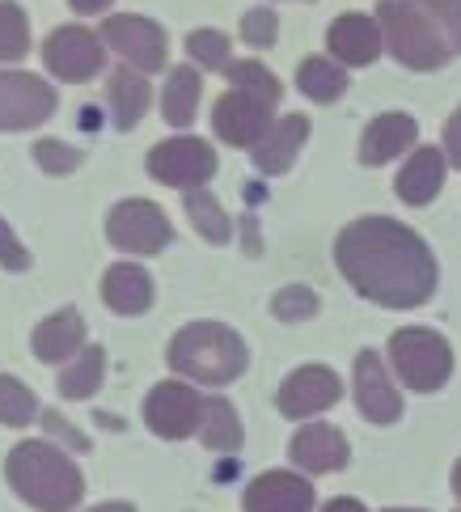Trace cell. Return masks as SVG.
Listing matches in <instances>:
<instances>
[{"label": "cell", "instance_id": "obj_1", "mask_svg": "<svg viewBox=\"0 0 461 512\" xmlns=\"http://www.w3.org/2000/svg\"><path fill=\"white\" fill-rule=\"evenodd\" d=\"M335 263L360 297L385 309H415L436 292L428 242L390 216H364L347 225L335 242Z\"/></svg>", "mask_w": 461, "mask_h": 512}, {"label": "cell", "instance_id": "obj_2", "mask_svg": "<svg viewBox=\"0 0 461 512\" xmlns=\"http://www.w3.org/2000/svg\"><path fill=\"white\" fill-rule=\"evenodd\" d=\"M5 474H9L17 496L34 508H43V512H68L85 496L81 470L72 466L60 449H51L47 441H22L9 453Z\"/></svg>", "mask_w": 461, "mask_h": 512}, {"label": "cell", "instance_id": "obj_3", "mask_svg": "<svg viewBox=\"0 0 461 512\" xmlns=\"http://www.w3.org/2000/svg\"><path fill=\"white\" fill-rule=\"evenodd\" d=\"M170 369L191 377V381H204V386H229L246 373V343L237 331L220 322H191L182 326L170 343Z\"/></svg>", "mask_w": 461, "mask_h": 512}, {"label": "cell", "instance_id": "obj_4", "mask_svg": "<svg viewBox=\"0 0 461 512\" xmlns=\"http://www.w3.org/2000/svg\"><path fill=\"white\" fill-rule=\"evenodd\" d=\"M377 22L385 34V47L415 72H432L453 56L445 34L436 30V22L419 0H377Z\"/></svg>", "mask_w": 461, "mask_h": 512}, {"label": "cell", "instance_id": "obj_5", "mask_svg": "<svg viewBox=\"0 0 461 512\" xmlns=\"http://www.w3.org/2000/svg\"><path fill=\"white\" fill-rule=\"evenodd\" d=\"M390 360L415 394H436L453 373V352L428 326H407L390 339Z\"/></svg>", "mask_w": 461, "mask_h": 512}, {"label": "cell", "instance_id": "obj_6", "mask_svg": "<svg viewBox=\"0 0 461 512\" xmlns=\"http://www.w3.org/2000/svg\"><path fill=\"white\" fill-rule=\"evenodd\" d=\"M271 98L267 94H254V89H242V85H233L229 94H220L216 106H212V127H216V136L233 144V149H254L258 140H263L271 132Z\"/></svg>", "mask_w": 461, "mask_h": 512}, {"label": "cell", "instance_id": "obj_7", "mask_svg": "<svg viewBox=\"0 0 461 512\" xmlns=\"http://www.w3.org/2000/svg\"><path fill=\"white\" fill-rule=\"evenodd\" d=\"M149 170L161 187H178V191H199L204 182L216 174V153L212 144L195 140V136H178L165 140L149 153Z\"/></svg>", "mask_w": 461, "mask_h": 512}, {"label": "cell", "instance_id": "obj_8", "mask_svg": "<svg viewBox=\"0 0 461 512\" xmlns=\"http://www.w3.org/2000/svg\"><path fill=\"white\" fill-rule=\"evenodd\" d=\"M106 237L127 254H157L170 246V221L153 199H123L106 216Z\"/></svg>", "mask_w": 461, "mask_h": 512}, {"label": "cell", "instance_id": "obj_9", "mask_svg": "<svg viewBox=\"0 0 461 512\" xmlns=\"http://www.w3.org/2000/svg\"><path fill=\"white\" fill-rule=\"evenodd\" d=\"M55 115V89L30 72H0V132H26Z\"/></svg>", "mask_w": 461, "mask_h": 512}, {"label": "cell", "instance_id": "obj_10", "mask_svg": "<svg viewBox=\"0 0 461 512\" xmlns=\"http://www.w3.org/2000/svg\"><path fill=\"white\" fill-rule=\"evenodd\" d=\"M43 60L60 81L85 85V81H94L102 68V39L85 26H60L43 43Z\"/></svg>", "mask_w": 461, "mask_h": 512}, {"label": "cell", "instance_id": "obj_11", "mask_svg": "<svg viewBox=\"0 0 461 512\" xmlns=\"http://www.w3.org/2000/svg\"><path fill=\"white\" fill-rule=\"evenodd\" d=\"M144 419L165 441H182V436H191L204 424V398L191 386H182V381H161L149 394V402H144Z\"/></svg>", "mask_w": 461, "mask_h": 512}, {"label": "cell", "instance_id": "obj_12", "mask_svg": "<svg viewBox=\"0 0 461 512\" xmlns=\"http://www.w3.org/2000/svg\"><path fill=\"white\" fill-rule=\"evenodd\" d=\"M102 39L115 47L132 68H140V72L165 68V30L157 22H149V17H132V13L106 17Z\"/></svg>", "mask_w": 461, "mask_h": 512}, {"label": "cell", "instance_id": "obj_13", "mask_svg": "<svg viewBox=\"0 0 461 512\" xmlns=\"http://www.w3.org/2000/svg\"><path fill=\"white\" fill-rule=\"evenodd\" d=\"M339 394H343V381L330 373L326 364H301V369L284 381L280 411L288 419H309V415H318L326 407H335Z\"/></svg>", "mask_w": 461, "mask_h": 512}, {"label": "cell", "instance_id": "obj_14", "mask_svg": "<svg viewBox=\"0 0 461 512\" xmlns=\"http://www.w3.org/2000/svg\"><path fill=\"white\" fill-rule=\"evenodd\" d=\"M356 407L368 424H398L402 415V398L377 352H360L356 360Z\"/></svg>", "mask_w": 461, "mask_h": 512}, {"label": "cell", "instance_id": "obj_15", "mask_svg": "<svg viewBox=\"0 0 461 512\" xmlns=\"http://www.w3.org/2000/svg\"><path fill=\"white\" fill-rule=\"evenodd\" d=\"M246 512H313V483L301 474L267 470L246 487Z\"/></svg>", "mask_w": 461, "mask_h": 512}, {"label": "cell", "instance_id": "obj_16", "mask_svg": "<svg viewBox=\"0 0 461 512\" xmlns=\"http://www.w3.org/2000/svg\"><path fill=\"white\" fill-rule=\"evenodd\" d=\"M326 43H330V56H335L339 64L360 68V64H373L381 56L385 34H381V22H373V17L343 13V17H335V26H330Z\"/></svg>", "mask_w": 461, "mask_h": 512}, {"label": "cell", "instance_id": "obj_17", "mask_svg": "<svg viewBox=\"0 0 461 512\" xmlns=\"http://www.w3.org/2000/svg\"><path fill=\"white\" fill-rule=\"evenodd\" d=\"M292 462L309 474H330L347 466V441L339 428L330 424H305L292 436Z\"/></svg>", "mask_w": 461, "mask_h": 512}, {"label": "cell", "instance_id": "obj_18", "mask_svg": "<svg viewBox=\"0 0 461 512\" xmlns=\"http://www.w3.org/2000/svg\"><path fill=\"white\" fill-rule=\"evenodd\" d=\"M415 136L419 127L411 115H381L364 127L360 136V161L364 166H385V161H394L398 153L415 149Z\"/></svg>", "mask_w": 461, "mask_h": 512}, {"label": "cell", "instance_id": "obj_19", "mask_svg": "<svg viewBox=\"0 0 461 512\" xmlns=\"http://www.w3.org/2000/svg\"><path fill=\"white\" fill-rule=\"evenodd\" d=\"M305 136H309V123L305 115H284L271 123V132L254 144V166L263 174H284L297 153L305 149Z\"/></svg>", "mask_w": 461, "mask_h": 512}, {"label": "cell", "instance_id": "obj_20", "mask_svg": "<svg viewBox=\"0 0 461 512\" xmlns=\"http://www.w3.org/2000/svg\"><path fill=\"white\" fill-rule=\"evenodd\" d=\"M102 301L115 309L123 318H136L153 305V280L149 271L136 267V263H115L102 276Z\"/></svg>", "mask_w": 461, "mask_h": 512}, {"label": "cell", "instance_id": "obj_21", "mask_svg": "<svg viewBox=\"0 0 461 512\" xmlns=\"http://www.w3.org/2000/svg\"><path fill=\"white\" fill-rule=\"evenodd\" d=\"M34 356L43 364H60V360H72L85 352V318L77 309H64V314H55L47 322L34 326Z\"/></svg>", "mask_w": 461, "mask_h": 512}, {"label": "cell", "instance_id": "obj_22", "mask_svg": "<svg viewBox=\"0 0 461 512\" xmlns=\"http://www.w3.org/2000/svg\"><path fill=\"white\" fill-rule=\"evenodd\" d=\"M398 195L407 199V204H432V199L440 195V187H445V157H440V149H415L411 161L398 170Z\"/></svg>", "mask_w": 461, "mask_h": 512}, {"label": "cell", "instance_id": "obj_23", "mask_svg": "<svg viewBox=\"0 0 461 512\" xmlns=\"http://www.w3.org/2000/svg\"><path fill=\"white\" fill-rule=\"evenodd\" d=\"M106 98H110V115H115L119 127H136L149 111V72L140 68H115L110 72V85H106Z\"/></svg>", "mask_w": 461, "mask_h": 512}, {"label": "cell", "instance_id": "obj_24", "mask_svg": "<svg viewBox=\"0 0 461 512\" xmlns=\"http://www.w3.org/2000/svg\"><path fill=\"white\" fill-rule=\"evenodd\" d=\"M199 111V72L195 68H178L170 72L165 81V94H161V115L170 127H191Z\"/></svg>", "mask_w": 461, "mask_h": 512}, {"label": "cell", "instance_id": "obj_25", "mask_svg": "<svg viewBox=\"0 0 461 512\" xmlns=\"http://www.w3.org/2000/svg\"><path fill=\"white\" fill-rule=\"evenodd\" d=\"M297 85H301V94L313 98V102H339L347 94V72L335 60L309 56L297 68Z\"/></svg>", "mask_w": 461, "mask_h": 512}, {"label": "cell", "instance_id": "obj_26", "mask_svg": "<svg viewBox=\"0 0 461 512\" xmlns=\"http://www.w3.org/2000/svg\"><path fill=\"white\" fill-rule=\"evenodd\" d=\"M237 441H242V424H237L233 402L208 398V402H204V445H208L212 453H233Z\"/></svg>", "mask_w": 461, "mask_h": 512}, {"label": "cell", "instance_id": "obj_27", "mask_svg": "<svg viewBox=\"0 0 461 512\" xmlns=\"http://www.w3.org/2000/svg\"><path fill=\"white\" fill-rule=\"evenodd\" d=\"M102 369H106V352H102V347H85V352L60 373V394L64 398H89V394H98Z\"/></svg>", "mask_w": 461, "mask_h": 512}, {"label": "cell", "instance_id": "obj_28", "mask_svg": "<svg viewBox=\"0 0 461 512\" xmlns=\"http://www.w3.org/2000/svg\"><path fill=\"white\" fill-rule=\"evenodd\" d=\"M187 216H191V225L199 229V237H208L212 246L229 242V216L208 191H191L187 195Z\"/></svg>", "mask_w": 461, "mask_h": 512}, {"label": "cell", "instance_id": "obj_29", "mask_svg": "<svg viewBox=\"0 0 461 512\" xmlns=\"http://www.w3.org/2000/svg\"><path fill=\"white\" fill-rule=\"evenodd\" d=\"M39 415V398H34L17 377H0V424L26 428Z\"/></svg>", "mask_w": 461, "mask_h": 512}, {"label": "cell", "instance_id": "obj_30", "mask_svg": "<svg viewBox=\"0 0 461 512\" xmlns=\"http://www.w3.org/2000/svg\"><path fill=\"white\" fill-rule=\"evenodd\" d=\"M30 51V22L26 13L9 5V0H0V60L17 64Z\"/></svg>", "mask_w": 461, "mask_h": 512}, {"label": "cell", "instance_id": "obj_31", "mask_svg": "<svg viewBox=\"0 0 461 512\" xmlns=\"http://www.w3.org/2000/svg\"><path fill=\"white\" fill-rule=\"evenodd\" d=\"M225 77H229L233 85H242V89H254V94H267L271 102H280V94H284V85L275 81L263 64H254V60H229Z\"/></svg>", "mask_w": 461, "mask_h": 512}, {"label": "cell", "instance_id": "obj_32", "mask_svg": "<svg viewBox=\"0 0 461 512\" xmlns=\"http://www.w3.org/2000/svg\"><path fill=\"white\" fill-rule=\"evenodd\" d=\"M187 51H191V60H199L212 72L229 68V34H220V30H195L187 39Z\"/></svg>", "mask_w": 461, "mask_h": 512}, {"label": "cell", "instance_id": "obj_33", "mask_svg": "<svg viewBox=\"0 0 461 512\" xmlns=\"http://www.w3.org/2000/svg\"><path fill=\"white\" fill-rule=\"evenodd\" d=\"M271 314L280 318V322H305V318L318 314V292H309V288H284V292H275Z\"/></svg>", "mask_w": 461, "mask_h": 512}, {"label": "cell", "instance_id": "obj_34", "mask_svg": "<svg viewBox=\"0 0 461 512\" xmlns=\"http://www.w3.org/2000/svg\"><path fill=\"white\" fill-rule=\"evenodd\" d=\"M428 17L436 22V30L445 34V43L453 56H461V0H419Z\"/></svg>", "mask_w": 461, "mask_h": 512}, {"label": "cell", "instance_id": "obj_35", "mask_svg": "<svg viewBox=\"0 0 461 512\" xmlns=\"http://www.w3.org/2000/svg\"><path fill=\"white\" fill-rule=\"evenodd\" d=\"M34 161H39L47 174H72L85 161V153L68 149V144H60V140H39L34 144Z\"/></svg>", "mask_w": 461, "mask_h": 512}, {"label": "cell", "instance_id": "obj_36", "mask_svg": "<svg viewBox=\"0 0 461 512\" xmlns=\"http://www.w3.org/2000/svg\"><path fill=\"white\" fill-rule=\"evenodd\" d=\"M242 39L254 47H271L275 43V13L271 9H250L242 17Z\"/></svg>", "mask_w": 461, "mask_h": 512}, {"label": "cell", "instance_id": "obj_37", "mask_svg": "<svg viewBox=\"0 0 461 512\" xmlns=\"http://www.w3.org/2000/svg\"><path fill=\"white\" fill-rule=\"evenodd\" d=\"M0 267L5 271H26L30 267V254H26V246L17 242V233L0 221Z\"/></svg>", "mask_w": 461, "mask_h": 512}, {"label": "cell", "instance_id": "obj_38", "mask_svg": "<svg viewBox=\"0 0 461 512\" xmlns=\"http://www.w3.org/2000/svg\"><path fill=\"white\" fill-rule=\"evenodd\" d=\"M445 149H449L453 170H461V111H453L445 123Z\"/></svg>", "mask_w": 461, "mask_h": 512}, {"label": "cell", "instance_id": "obj_39", "mask_svg": "<svg viewBox=\"0 0 461 512\" xmlns=\"http://www.w3.org/2000/svg\"><path fill=\"white\" fill-rule=\"evenodd\" d=\"M322 512H364V504H360V500H347V496H339V500H330Z\"/></svg>", "mask_w": 461, "mask_h": 512}, {"label": "cell", "instance_id": "obj_40", "mask_svg": "<svg viewBox=\"0 0 461 512\" xmlns=\"http://www.w3.org/2000/svg\"><path fill=\"white\" fill-rule=\"evenodd\" d=\"M68 5L77 9V13H106L110 0H68Z\"/></svg>", "mask_w": 461, "mask_h": 512}, {"label": "cell", "instance_id": "obj_41", "mask_svg": "<svg viewBox=\"0 0 461 512\" xmlns=\"http://www.w3.org/2000/svg\"><path fill=\"white\" fill-rule=\"evenodd\" d=\"M89 512H136L132 504H123V500H115V504H98V508H89Z\"/></svg>", "mask_w": 461, "mask_h": 512}, {"label": "cell", "instance_id": "obj_42", "mask_svg": "<svg viewBox=\"0 0 461 512\" xmlns=\"http://www.w3.org/2000/svg\"><path fill=\"white\" fill-rule=\"evenodd\" d=\"M453 491H457V500H461V462L453 466Z\"/></svg>", "mask_w": 461, "mask_h": 512}, {"label": "cell", "instance_id": "obj_43", "mask_svg": "<svg viewBox=\"0 0 461 512\" xmlns=\"http://www.w3.org/2000/svg\"><path fill=\"white\" fill-rule=\"evenodd\" d=\"M390 512H415V508H390Z\"/></svg>", "mask_w": 461, "mask_h": 512}]
</instances>
